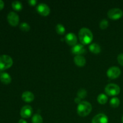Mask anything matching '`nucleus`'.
<instances>
[{
    "mask_svg": "<svg viewBox=\"0 0 123 123\" xmlns=\"http://www.w3.org/2000/svg\"><path fill=\"white\" fill-rule=\"evenodd\" d=\"M91 123H108V118L104 114H98L92 119Z\"/></svg>",
    "mask_w": 123,
    "mask_h": 123,
    "instance_id": "obj_10",
    "label": "nucleus"
},
{
    "mask_svg": "<svg viewBox=\"0 0 123 123\" xmlns=\"http://www.w3.org/2000/svg\"><path fill=\"white\" fill-rule=\"evenodd\" d=\"M92 111V105L86 101H82L77 107V112L81 117H86L91 113Z\"/></svg>",
    "mask_w": 123,
    "mask_h": 123,
    "instance_id": "obj_2",
    "label": "nucleus"
},
{
    "mask_svg": "<svg viewBox=\"0 0 123 123\" xmlns=\"http://www.w3.org/2000/svg\"><path fill=\"white\" fill-rule=\"evenodd\" d=\"M32 108L30 105H25L20 110V116L24 118H30L32 114Z\"/></svg>",
    "mask_w": 123,
    "mask_h": 123,
    "instance_id": "obj_9",
    "label": "nucleus"
},
{
    "mask_svg": "<svg viewBox=\"0 0 123 123\" xmlns=\"http://www.w3.org/2000/svg\"><path fill=\"white\" fill-rule=\"evenodd\" d=\"M4 7V2L1 1V0H0V10L3 9Z\"/></svg>",
    "mask_w": 123,
    "mask_h": 123,
    "instance_id": "obj_27",
    "label": "nucleus"
},
{
    "mask_svg": "<svg viewBox=\"0 0 123 123\" xmlns=\"http://www.w3.org/2000/svg\"><path fill=\"white\" fill-rule=\"evenodd\" d=\"M7 20L10 25L16 26L19 24V17L16 13L14 12H11L7 15Z\"/></svg>",
    "mask_w": 123,
    "mask_h": 123,
    "instance_id": "obj_7",
    "label": "nucleus"
},
{
    "mask_svg": "<svg viewBox=\"0 0 123 123\" xmlns=\"http://www.w3.org/2000/svg\"><path fill=\"white\" fill-rule=\"evenodd\" d=\"M74 102H76V103H78V104H79V103L81 102V99H80V98H79V97H76L75 98H74Z\"/></svg>",
    "mask_w": 123,
    "mask_h": 123,
    "instance_id": "obj_28",
    "label": "nucleus"
},
{
    "mask_svg": "<svg viewBox=\"0 0 123 123\" xmlns=\"http://www.w3.org/2000/svg\"><path fill=\"white\" fill-rule=\"evenodd\" d=\"M109 25V22L108 20L105 19H102L99 24V26L102 30H105Z\"/></svg>",
    "mask_w": 123,
    "mask_h": 123,
    "instance_id": "obj_23",
    "label": "nucleus"
},
{
    "mask_svg": "<svg viewBox=\"0 0 123 123\" xmlns=\"http://www.w3.org/2000/svg\"><path fill=\"white\" fill-rule=\"evenodd\" d=\"M32 123H43V118L40 114H34L32 117Z\"/></svg>",
    "mask_w": 123,
    "mask_h": 123,
    "instance_id": "obj_20",
    "label": "nucleus"
},
{
    "mask_svg": "<svg viewBox=\"0 0 123 123\" xmlns=\"http://www.w3.org/2000/svg\"><path fill=\"white\" fill-rule=\"evenodd\" d=\"M123 15L122 10L118 8H113L109 10L108 12V16L112 20H118Z\"/></svg>",
    "mask_w": 123,
    "mask_h": 123,
    "instance_id": "obj_5",
    "label": "nucleus"
},
{
    "mask_svg": "<svg viewBox=\"0 0 123 123\" xmlns=\"http://www.w3.org/2000/svg\"><path fill=\"white\" fill-rule=\"evenodd\" d=\"M19 28L22 31H28L30 30V25L26 22H22L19 25Z\"/></svg>",
    "mask_w": 123,
    "mask_h": 123,
    "instance_id": "obj_24",
    "label": "nucleus"
},
{
    "mask_svg": "<svg viewBox=\"0 0 123 123\" xmlns=\"http://www.w3.org/2000/svg\"><path fill=\"white\" fill-rule=\"evenodd\" d=\"M37 10L42 16H48L50 13V10L49 6L45 3H40L37 6Z\"/></svg>",
    "mask_w": 123,
    "mask_h": 123,
    "instance_id": "obj_8",
    "label": "nucleus"
},
{
    "mask_svg": "<svg viewBox=\"0 0 123 123\" xmlns=\"http://www.w3.org/2000/svg\"><path fill=\"white\" fill-rule=\"evenodd\" d=\"M108 97L107 96V95H106L105 94H100L97 97V101H98V103L101 105H104L108 102Z\"/></svg>",
    "mask_w": 123,
    "mask_h": 123,
    "instance_id": "obj_17",
    "label": "nucleus"
},
{
    "mask_svg": "<svg viewBox=\"0 0 123 123\" xmlns=\"http://www.w3.org/2000/svg\"><path fill=\"white\" fill-rule=\"evenodd\" d=\"M56 31L59 34H64L66 32V28L61 24H58L56 26Z\"/></svg>",
    "mask_w": 123,
    "mask_h": 123,
    "instance_id": "obj_22",
    "label": "nucleus"
},
{
    "mask_svg": "<svg viewBox=\"0 0 123 123\" xmlns=\"http://www.w3.org/2000/svg\"><path fill=\"white\" fill-rule=\"evenodd\" d=\"M18 123H27L25 120H24V119H20V120H19V121H18Z\"/></svg>",
    "mask_w": 123,
    "mask_h": 123,
    "instance_id": "obj_29",
    "label": "nucleus"
},
{
    "mask_svg": "<svg viewBox=\"0 0 123 123\" xmlns=\"http://www.w3.org/2000/svg\"><path fill=\"white\" fill-rule=\"evenodd\" d=\"M72 52L76 55H82L86 53V50L83 44H76L72 48Z\"/></svg>",
    "mask_w": 123,
    "mask_h": 123,
    "instance_id": "obj_11",
    "label": "nucleus"
},
{
    "mask_svg": "<svg viewBox=\"0 0 123 123\" xmlns=\"http://www.w3.org/2000/svg\"><path fill=\"white\" fill-rule=\"evenodd\" d=\"M89 49L91 52L95 54H98L101 51V48L99 44L96 43H93L90 44L89 46Z\"/></svg>",
    "mask_w": 123,
    "mask_h": 123,
    "instance_id": "obj_16",
    "label": "nucleus"
},
{
    "mask_svg": "<svg viewBox=\"0 0 123 123\" xmlns=\"http://www.w3.org/2000/svg\"><path fill=\"white\" fill-rule=\"evenodd\" d=\"M109 103H110V105L111 106L112 108H117V107H118L119 105H120V100L118 97H112V98L111 99Z\"/></svg>",
    "mask_w": 123,
    "mask_h": 123,
    "instance_id": "obj_19",
    "label": "nucleus"
},
{
    "mask_svg": "<svg viewBox=\"0 0 123 123\" xmlns=\"http://www.w3.org/2000/svg\"><path fill=\"white\" fill-rule=\"evenodd\" d=\"M117 60L118 63L120 64L121 66H123V53L120 54L118 55Z\"/></svg>",
    "mask_w": 123,
    "mask_h": 123,
    "instance_id": "obj_25",
    "label": "nucleus"
},
{
    "mask_svg": "<svg viewBox=\"0 0 123 123\" xmlns=\"http://www.w3.org/2000/svg\"><path fill=\"white\" fill-rule=\"evenodd\" d=\"M122 123H123V117H122Z\"/></svg>",
    "mask_w": 123,
    "mask_h": 123,
    "instance_id": "obj_30",
    "label": "nucleus"
},
{
    "mask_svg": "<svg viewBox=\"0 0 123 123\" xmlns=\"http://www.w3.org/2000/svg\"><path fill=\"white\" fill-rule=\"evenodd\" d=\"M120 87L115 84H109L105 88V92L110 96H117L120 92Z\"/></svg>",
    "mask_w": 123,
    "mask_h": 123,
    "instance_id": "obj_4",
    "label": "nucleus"
},
{
    "mask_svg": "<svg viewBox=\"0 0 123 123\" xmlns=\"http://www.w3.org/2000/svg\"><path fill=\"white\" fill-rule=\"evenodd\" d=\"M22 98L25 102H31L34 99V95L31 91H26L22 94Z\"/></svg>",
    "mask_w": 123,
    "mask_h": 123,
    "instance_id": "obj_13",
    "label": "nucleus"
},
{
    "mask_svg": "<svg viewBox=\"0 0 123 123\" xmlns=\"http://www.w3.org/2000/svg\"><path fill=\"white\" fill-rule=\"evenodd\" d=\"M12 8L16 11H20L23 8L22 4L19 1H14L12 4Z\"/></svg>",
    "mask_w": 123,
    "mask_h": 123,
    "instance_id": "obj_18",
    "label": "nucleus"
},
{
    "mask_svg": "<svg viewBox=\"0 0 123 123\" xmlns=\"http://www.w3.org/2000/svg\"><path fill=\"white\" fill-rule=\"evenodd\" d=\"M65 40L68 44L74 46L76 44L78 39H77V37L75 34L73 32H69L65 36Z\"/></svg>",
    "mask_w": 123,
    "mask_h": 123,
    "instance_id": "obj_12",
    "label": "nucleus"
},
{
    "mask_svg": "<svg viewBox=\"0 0 123 123\" xmlns=\"http://www.w3.org/2000/svg\"><path fill=\"white\" fill-rule=\"evenodd\" d=\"M79 38L83 44H88L92 42L93 35L88 28H82L79 31Z\"/></svg>",
    "mask_w": 123,
    "mask_h": 123,
    "instance_id": "obj_1",
    "label": "nucleus"
},
{
    "mask_svg": "<svg viewBox=\"0 0 123 123\" xmlns=\"http://www.w3.org/2000/svg\"><path fill=\"white\" fill-rule=\"evenodd\" d=\"M120 74H121V70L117 66H112L107 71V76L112 79L118 78Z\"/></svg>",
    "mask_w": 123,
    "mask_h": 123,
    "instance_id": "obj_6",
    "label": "nucleus"
},
{
    "mask_svg": "<svg viewBox=\"0 0 123 123\" xmlns=\"http://www.w3.org/2000/svg\"><path fill=\"white\" fill-rule=\"evenodd\" d=\"M77 96H78V97L80 98V99L85 98L86 97V96H87V91H86V90H85L84 88L80 89V90H78Z\"/></svg>",
    "mask_w": 123,
    "mask_h": 123,
    "instance_id": "obj_21",
    "label": "nucleus"
},
{
    "mask_svg": "<svg viewBox=\"0 0 123 123\" xmlns=\"http://www.w3.org/2000/svg\"><path fill=\"white\" fill-rule=\"evenodd\" d=\"M13 64V59L10 56L2 55L0 56V70H5L12 66Z\"/></svg>",
    "mask_w": 123,
    "mask_h": 123,
    "instance_id": "obj_3",
    "label": "nucleus"
},
{
    "mask_svg": "<svg viewBox=\"0 0 123 123\" xmlns=\"http://www.w3.org/2000/svg\"><path fill=\"white\" fill-rule=\"evenodd\" d=\"M28 2L31 6H35V5L37 4V1H36V0H29V1H28Z\"/></svg>",
    "mask_w": 123,
    "mask_h": 123,
    "instance_id": "obj_26",
    "label": "nucleus"
},
{
    "mask_svg": "<svg viewBox=\"0 0 123 123\" xmlns=\"http://www.w3.org/2000/svg\"><path fill=\"white\" fill-rule=\"evenodd\" d=\"M74 62L79 67H83L86 64V60L83 55H76L74 58Z\"/></svg>",
    "mask_w": 123,
    "mask_h": 123,
    "instance_id": "obj_14",
    "label": "nucleus"
},
{
    "mask_svg": "<svg viewBox=\"0 0 123 123\" xmlns=\"http://www.w3.org/2000/svg\"><path fill=\"white\" fill-rule=\"evenodd\" d=\"M0 80L4 84H8L12 82V78L8 73L3 72L0 74Z\"/></svg>",
    "mask_w": 123,
    "mask_h": 123,
    "instance_id": "obj_15",
    "label": "nucleus"
}]
</instances>
